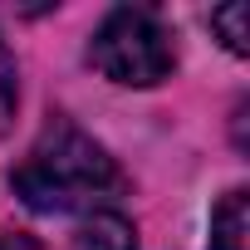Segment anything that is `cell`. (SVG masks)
<instances>
[{
	"label": "cell",
	"instance_id": "6da1fadb",
	"mask_svg": "<svg viewBox=\"0 0 250 250\" xmlns=\"http://www.w3.org/2000/svg\"><path fill=\"white\" fill-rule=\"evenodd\" d=\"M15 196L30 211L44 216H69V211H93L123 191L118 162L79 128L54 123V128L35 143V152L15 167Z\"/></svg>",
	"mask_w": 250,
	"mask_h": 250
},
{
	"label": "cell",
	"instance_id": "7a4b0ae2",
	"mask_svg": "<svg viewBox=\"0 0 250 250\" xmlns=\"http://www.w3.org/2000/svg\"><path fill=\"white\" fill-rule=\"evenodd\" d=\"M88 59H93V69H98L103 79L128 83V88H152V83H162V79L172 74V64H177L167 25H162L152 10H138V5L113 10V15L93 30Z\"/></svg>",
	"mask_w": 250,
	"mask_h": 250
},
{
	"label": "cell",
	"instance_id": "3957f363",
	"mask_svg": "<svg viewBox=\"0 0 250 250\" xmlns=\"http://www.w3.org/2000/svg\"><path fill=\"white\" fill-rule=\"evenodd\" d=\"M74 250H138V230L118 211H93L74 230Z\"/></svg>",
	"mask_w": 250,
	"mask_h": 250
},
{
	"label": "cell",
	"instance_id": "277c9868",
	"mask_svg": "<svg viewBox=\"0 0 250 250\" xmlns=\"http://www.w3.org/2000/svg\"><path fill=\"white\" fill-rule=\"evenodd\" d=\"M211 250H250V196L226 191L211 216Z\"/></svg>",
	"mask_w": 250,
	"mask_h": 250
},
{
	"label": "cell",
	"instance_id": "5b68a950",
	"mask_svg": "<svg viewBox=\"0 0 250 250\" xmlns=\"http://www.w3.org/2000/svg\"><path fill=\"white\" fill-rule=\"evenodd\" d=\"M211 30L226 40L230 54H250V10H245V5H221V10H211Z\"/></svg>",
	"mask_w": 250,
	"mask_h": 250
},
{
	"label": "cell",
	"instance_id": "8992f818",
	"mask_svg": "<svg viewBox=\"0 0 250 250\" xmlns=\"http://www.w3.org/2000/svg\"><path fill=\"white\" fill-rule=\"evenodd\" d=\"M15 103H20V83H15V54L5 49V40H0V138L10 133L15 123Z\"/></svg>",
	"mask_w": 250,
	"mask_h": 250
},
{
	"label": "cell",
	"instance_id": "52a82bcc",
	"mask_svg": "<svg viewBox=\"0 0 250 250\" xmlns=\"http://www.w3.org/2000/svg\"><path fill=\"white\" fill-rule=\"evenodd\" d=\"M0 250H44V245H40L35 235H20V230H15V235H0Z\"/></svg>",
	"mask_w": 250,
	"mask_h": 250
}]
</instances>
